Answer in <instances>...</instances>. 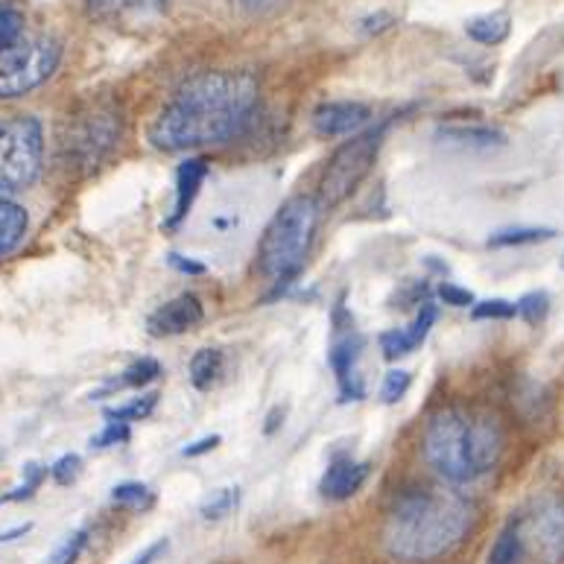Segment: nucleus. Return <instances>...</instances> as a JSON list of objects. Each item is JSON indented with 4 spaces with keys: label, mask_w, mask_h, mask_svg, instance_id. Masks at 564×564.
Returning <instances> with one entry per match:
<instances>
[{
    "label": "nucleus",
    "mask_w": 564,
    "mask_h": 564,
    "mask_svg": "<svg viewBox=\"0 0 564 564\" xmlns=\"http://www.w3.org/2000/svg\"><path fill=\"white\" fill-rule=\"evenodd\" d=\"M371 120V109L362 102L354 100H334L322 102L319 109L313 111V129L322 138H343L360 132Z\"/></svg>",
    "instance_id": "obj_12"
},
{
    "label": "nucleus",
    "mask_w": 564,
    "mask_h": 564,
    "mask_svg": "<svg viewBox=\"0 0 564 564\" xmlns=\"http://www.w3.org/2000/svg\"><path fill=\"white\" fill-rule=\"evenodd\" d=\"M518 523L523 553L539 558L541 564L564 562V503L562 500H541L530 514Z\"/></svg>",
    "instance_id": "obj_9"
},
{
    "label": "nucleus",
    "mask_w": 564,
    "mask_h": 564,
    "mask_svg": "<svg viewBox=\"0 0 564 564\" xmlns=\"http://www.w3.org/2000/svg\"><path fill=\"white\" fill-rule=\"evenodd\" d=\"M562 267H564V254H562Z\"/></svg>",
    "instance_id": "obj_42"
},
{
    "label": "nucleus",
    "mask_w": 564,
    "mask_h": 564,
    "mask_svg": "<svg viewBox=\"0 0 564 564\" xmlns=\"http://www.w3.org/2000/svg\"><path fill=\"white\" fill-rule=\"evenodd\" d=\"M474 506L454 491H406L389 509L383 544L398 562H433L468 535Z\"/></svg>",
    "instance_id": "obj_2"
},
{
    "label": "nucleus",
    "mask_w": 564,
    "mask_h": 564,
    "mask_svg": "<svg viewBox=\"0 0 564 564\" xmlns=\"http://www.w3.org/2000/svg\"><path fill=\"white\" fill-rule=\"evenodd\" d=\"M380 138H383V129L362 132V135L343 143V147L330 155L328 167H325V176H322V187H319L322 205L334 208V205L346 203L348 196L360 187V182L369 176L371 164H375V159H378Z\"/></svg>",
    "instance_id": "obj_8"
},
{
    "label": "nucleus",
    "mask_w": 564,
    "mask_h": 564,
    "mask_svg": "<svg viewBox=\"0 0 564 564\" xmlns=\"http://www.w3.org/2000/svg\"><path fill=\"white\" fill-rule=\"evenodd\" d=\"M471 316L474 319H512V316H518V311H514V302H506V299H489V302L474 304Z\"/></svg>",
    "instance_id": "obj_32"
},
{
    "label": "nucleus",
    "mask_w": 564,
    "mask_h": 564,
    "mask_svg": "<svg viewBox=\"0 0 564 564\" xmlns=\"http://www.w3.org/2000/svg\"><path fill=\"white\" fill-rule=\"evenodd\" d=\"M132 0H85V12L91 21H100V24H109L115 18H120L123 12H129Z\"/></svg>",
    "instance_id": "obj_29"
},
{
    "label": "nucleus",
    "mask_w": 564,
    "mask_h": 564,
    "mask_svg": "<svg viewBox=\"0 0 564 564\" xmlns=\"http://www.w3.org/2000/svg\"><path fill=\"white\" fill-rule=\"evenodd\" d=\"M120 135H123L120 102L111 97H97L70 120L68 135H65V155L74 167L91 173L118 150Z\"/></svg>",
    "instance_id": "obj_5"
},
{
    "label": "nucleus",
    "mask_w": 564,
    "mask_h": 564,
    "mask_svg": "<svg viewBox=\"0 0 564 564\" xmlns=\"http://www.w3.org/2000/svg\"><path fill=\"white\" fill-rule=\"evenodd\" d=\"M410 375L401 369L389 371L387 378H383V387H380V398H383V404H398L401 398L406 395V389H410Z\"/></svg>",
    "instance_id": "obj_31"
},
{
    "label": "nucleus",
    "mask_w": 564,
    "mask_h": 564,
    "mask_svg": "<svg viewBox=\"0 0 564 564\" xmlns=\"http://www.w3.org/2000/svg\"><path fill=\"white\" fill-rule=\"evenodd\" d=\"M111 503L120 506V509H135V512H143L155 503L152 491L143 486V482H120L111 489Z\"/></svg>",
    "instance_id": "obj_23"
},
{
    "label": "nucleus",
    "mask_w": 564,
    "mask_h": 564,
    "mask_svg": "<svg viewBox=\"0 0 564 564\" xmlns=\"http://www.w3.org/2000/svg\"><path fill=\"white\" fill-rule=\"evenodd\" d=\"M322 208L325 205L311 194L293 196L279 208V214L270 219L263 231L261 246H258V270L267 281L275 284V295L302 272L311 246L319 231Z\"/></svg>",
    "instance_id": "obj_4"
},
{
    "label": "nucleus",
    "mask_w": 564,
    "mask_h": 564,
    "mask_svg": "<svg viewBox=\"0 0 564 564\" xmlns=\"http://www.w3.org/2000/svg\"><path fill=\"white\" fill-rule=\"evenodd\" d=\"M155 404H159V395H155V392H150V395L135 398V401H129V404H123V406H111V410H106V419H111V422H127V424L141 422V419L152 415Z\"/></svg>",
    "instance_id": "obj_25"
},
{
    "label": "nucleus",
    "mask_w": 564,
    "mask_h": 564,
    "mask_svg": "<svg viewBox=\"0 0 564 564\" xmlns=\"http://www.w3.org/2000/svg\"><path fill=\"white\" fill-rule=\"evenodd\" d=\"M261 83L252 70H203L178 85L152 120L150 143L161 152L214 147L237 138L252 120Z\"/></svg>",
    "instance_id": "obj_1"
},
{
    "label": "nucleus",
    "mask_w": 564,
    "mask_h": 564,
    "mask_svg": "<svg viewBox=\"0 0 564 564\" xmlns=\"http://www.w3.org/2000/svg\"><path fill=\"white\" fill-rule=\"evenodd\" d=\"M556 231L553 228H532V226H518V228H500L489 237L491 249H509V246H530V243H544L553 240Z\"/></svg>",
    "instance_id": "obj_19"
},
{
    "label": "nucleus",
    "mask_w": 564,
    "mask_h": 564,
    "mask_svg": "<svg viewBox=\"0 0 564 564\" xmlns=\"http://www.w3.org/2000/svg\"><path fill=\"white\" fill-rule=\"evenodd\" d=\"M164 550H167V539H159L155 544H150V547L143 550L141 556H135L129 564H152L155 558L161 556V553H164Z\"/></svg>",
    "instance_id": "obj_41"
},
{
    "label": "nucleus",
    "mask_w": 564,
    "mask_h": 564,
    "mask_svg": "<svg viewBox=\"0 0 564 564\" xmlns=\"http://www.w3.org/2000/svg\"><path fill=\"white\" fill-rule=\"evenodd\" d=\"M246 15H270L275 9L286 7L290 0H237Z\"/></svg>",
    "instance_id": "obj_37"
},
{
    "label": "nucleus",
    "mask_w": 564,
    "mask_h": 564,
    "mask_svg": "<svg viewBox=\"0 0 564 564\" xmlns=\"http://www.w3.org/2000/svg\"><path fill=\"white\" fill-rule=\"evenodd\" d=\"M159 375H161L159 362L152 360V357H141V360L132 362L127 371H120V378L111 380L109 387H106V392H111V389H141L147 387V383H152Z\"/></svg>",
    "instance_id": "obj_20"
},
{
    "label": "nucleus",
    "mask_w": 564,
    "mask_h": 564,
    "mask_svg": "<svg viewBox=\"0 0 564 564\" xmlns=\"http://www.w3.org/2000/svg\"><path fill=\"white\" fill-rule=\"evenodd\" d=\"M362 351V337L354 330V325L348 322V328H339L334 334V346H330V369L337 375L339 395L343 401H362L366 398V389H362L360 371H357V360H360Z\"/></svg>",
    "instance_id": "obj_10"
},
{
    "label": "nucleus",
    "mask_w": 564,
    "mask_h": 564,
    "mask_svg": "<svg viewBox=\"0 0 564 564\" xmlns=\"http://www.w3.org/2000/svg\"><path fill=\"white\" fill-rule=\"evenodd\" d=\"M129 442V424L127 422H111L102 427V433L91 436V447H111V445H123Z\"/></svg>",
    "instance_id": "obj_34"
},
{
    "label": "nucleus",
    "mask_w": 564,
    "mask_h": 564,
    "mask_svg": "<svg viewBox=\"0 0 564 564\" xmlns=\"http://www.w3.org/2000/svg\"><path fill=\"white\" fill-rule=\"evenodd\" d=\"M79 471H83V459L76 454H65L56 465H51V477L59 486H70V482L79 477Z\"/></svg>",
    "instance_id": "obj_33"
},
{
    "label": "nucleus",
    "mask_w": 564,
    "mask_h": 564,
    "mask_svg": "<svg viewBox=\"0 0 564 564\" xmlns=\"http://www.w3.org/2000/svg\"><path fill=\"white\" fill-rule=\"evenodd\" d=\"M167 7L170 0H132L129 12H138V15H161Z\"/></svg>",
    "instance_id": "obj_39"
},
{
    "label": "nucleus",
    "mask_w": 564,
    "mask_h": 564,
    "mask_svg": "<svg viewBox=\"0 0 564 564\" xmlns=\"http://www.w3.org/2000/svg\"><path fill=\"white\" fill-rule=\"evenodd\" d=\"M223 375H226V354L219 348H199L191 357V383L199 392H208V389L217 387Z\"/></svg>",
    "instance_id": "obj_17"
},
{
    "label": "nucleus",
    "mask_w": 564,
    "mask_h": 564,
    "mask_svg": "<svg viewBox=\"0 0 564 564\" xmlns=\"http://www.w3.org/2000/svg\"><path fill=\"white\" fill-rule=\"evenodd\" d=\"M438 299L451 307H471L474 304V293L471 290H465V286L456 284H442L438 286Z\"/></svg>",
    "instance_id": "obj_35"
},
{
    "label": "nucleus",
    "mask_w": 564,
    "mask_h": 564,
    "mask_svg": "<svg viewBox=\"0 0 564 564\" xmlns=\"http://www.w3.org/2000/svg\"><path fill=\"white\" fill-rule=\"evenodd\" d=\"M438 138L447 147H463V150H497V147H506L503 132L491 127H465V123H456V127L438 129Z\"/></svg>",
    "instance_id": "obj_15"
},
{
    "label": "nucleus",
    "mask_w": 564,
    "mask_h": 564,
    "mask_svg": "<svg viewBox=\"0 0 564 564\" xmlns=\"http://www.w3.org/2000/svg\"><path fill=\"white\" fill-rule=\"evenodd\" d=\"M422 447L442 480L465 486L495 468L503 451V430L491 415L442 410L427 422Z\"/></svg>",
    "instance_id": "obj_3"
},
{
    "label": "nucleus",
    "mask_w": 564,
    "mask_h": 564,
    "mask_svg": "<svg viewBox=\"0 0 564 564\" xmlns=\"http://www.w3.org/2000/svg\"><path fill=\"white\" fill-rule=\"evenodd\" d=\"M465 33H468L471 42L497 47V44H503L509 39V33H512V15L506 9L486 12V15H474L471 21H465Z\"/></svg>",
    "instance_id": "obj_16"
},
{
    "label": "nucleus",
    "mask_w": 564,
    "mask_h": 564,
    "mask_svg": "<svg viewBox=\"0 0 564 564\" xmlns=\"http://www.w3.org/2000/svg\"><path fill=\"white\" fill-rule=\"evenodd\" d=\"M514 311L521 316L523 322H530V325H539V322L547 319L550 313V295L544 290H535V293L521 295L518 302H514Z\"/></svg>",
    "instance_id": "obj_27"
},
{
    "label": "nucleus",
    "mask_w": 564,
    "mask_h": 564,
    "mask_svg": "<svg viewBox=\"0 0 564 564\" xmlns=\"http://www.w3.org/2000/svg\"><path fill=\"white\" fill-rule=\"evenodd\" d=\"M26 15L24 9L12 0H0V51H7L24 35Z\"/></svg>",
    "instance_id": "obj_22"
},
{
    "label": "nucleus",
    "mask_w": 564,
    "mask_h": 564,
    "mask_svg": "<svg viewBox=\"0 0 564 564\" xmlns=\"http://www.w3.org/2000/svg\"><path fill=\"white\" fill-rule=\"evenodd\" d=\"M380 351L387 360H398V357H406V354L415 351V343L410 339V334L401 328L387 330V334H380Z\"/></svg>",
    "instance_id": "obj_30"
},
{
    "label": "nucleus",
    "mask_w": 564,
    "mask_h": 564,
    "mask_svg": "<svg viewBox=\"0 0 564 564\" xmlns=\"http://www.w3.org/2000/svg\"><path fill=\"white\" fill-rule=\"evenodd\" d=\"M217 445H219V436L214 433V436H205V438H199V442H194V445H187L185 451H182V456L194 459V456H203V454H208V451H214Z\"/></svg>",
    "instance_id": "obj_40"
},
{
    "label": "nucleus",
    "mask_w": 564,
    "mask_h": 564,
    "mask_svg": "<svg viewBox=\"0 0 564 564\" xmlns=\"http://www.w3.org/2000/svg\"><path fill=\"white\" fill-rule=\"evenodd\" d=\"M167 263L176 272H182V275H205V263L191 261V258H185V254H176V252L167 254Z\"/></svg>",
    "instance_id": "obj_38"
},
{
    "label": "nucleus",
    "mask_w": 564,
    "mask_h": 564,
    "mask_svg": "<svg viewBox=\"0 0 564 564\" xmlns=\"http://www.w3.org/2000/svg\"><path fill=\"white\" fill-rule=\"evenodd\" d=\"M523 556V544H521V535H518V523H509L497 541L491 544L489 550V564H521Z\"/></svg>",
    "instance_id": "obj_21"
},
{
    "label": "nucleus",
    "mask_w": 564,
    "mask_h": 564,
    "mask_svg": "<svg viewBox=\"0 0 564 564\" xmlns=\"http://www.w3.org/2000/svg\"><path fill=\"white\" fill-rule=\"evenodd\" d=\"M65 44L56 35H21L0 51V100H21L42 88L62 65Z\"/></svg>",
    "instance_id": "obj_7"
},
{
    "label": "nucleus",
    "mask_w": 564,
    "mask_h": 564,
    "mask_svg": "<svg viewBox=\"0 0 564 564\" xmlns=\"http://www.w3.org/2000/svg\"><path fill=\"white\" fill-rule=\"evenodd\" d=\"M205 176H208V164L205 159H187L176 173V205H173V214L164 223L167 231H176L182 223L187 219L191 208H194V199L199 196V187H203Z\"/></svg>",
    "instance_id": "obj_13"
},
{
    "label": "nucleus",
    "mask_w": 564,
    "mask_h": 564,
    "mask_svg": "<svg viewBox=\"0 0 564 564\" xmlns=\"http://www.w3.org/2000/svg\"><path fill=\"white\" fill-rule=\"evenodd\" d=\"M392 24H395V15H392V12H375V15L360 18V33L380 35V33H387Z\"/></svg>",
    "instance_id": "obj_36"
},
{
    "label": "nucleus",
    "mask_w": 564,
    "mask_h": 564,
    "mask_svg": "<svg viewBox=\"0 0 564 564\" xmlns=\"http://www.w3.org/2000/svg\"><path fill=\"white\" fill-rule=\"evenodd\" d=\"M240 503V489L237 486H226V489H217L212 491V497L203 503V518L205 521H223L226 514H231Z\"/></svg>",
    "instance_id": "obj_24"
},
{
    "label": "nucleus",
    "mask_w": 564,
    "mask_h": 564,
    "mask_svg": "<svg viewBox=\"0 0 564 564\" xmlns=\"http://www.w3.org/2000/svg\"><path fill=\"white\" fill-rule=\"evenodd\" d=\"M26 228H30V217L24 208L12 199H0V258L18 249Z\"/></svg>",
    "instance_id": "obj_18"
},
{
    "label": "nucleus",
    "mask_w": 564,
    "mask_h": 564,
    "mask_svg": "<svg viewBox=\"0 0 564 564\" xmlns=\"http://www.w3.org/2000/svg\"><path fill=\"white\" fill-rule=\"evenodd\" d=\"M203 302L194 293H182L152 313L150 319H147V330H150V337L159 339L178 337V334L196 328L203 322Z\"/></svg>",
    "instance_id": "obj_11"
},
{
    "label": "nucleus",
    "mask_w": 564,
    "mask_h": 564,
    "mask_svg": "<svg viewBox=\"0 0 564 564\" xmlns=\"http://www.w3.org/2000/svg\"><path fill=\"white\" fill-rule=\"evenodd\" d=\"M44 164V129L33 115L0 120V199L35 185Z\"/></svg>",
    "instance_id": "obj_6"
},
{
    "label": "nucleus",
    "mask_w": 564,
    "mask_h": 564,
    "mask_svg": "<svg viewBox=\"0 0 564 564\" xmlns=\"http://www.w3.org/2000/svg\"><path fill=\"white\" fill-rule=\"evenodd\" d=\"M47 474H51V468H44V465H35V463L26 465L24 482H21V486H15V489L9 491V495H0V506L18 503V500H30V497L35 495V489H39L44 480H47Z\"/></svg>",
    "instance_id": "obj_26"
},
{
    "label": "nucleus",
    "mask_w": 564,
    "mask_h": 564,
    "mask_svg": "<svg viewBox=\"0 0 564 564\" xmlns=\"http://www.w3.org/2000/svg\"><path fill=\"white\" fill-rule=\"evenodd\" d=\"M369 480V463H354V459H337L328 465V471L322 477L319 491L328 500H348L362 489V482Z\"/></svg>",
    "instance_id": "obj_14"
},
{
    "label": "nucleus",
    "mask_w": 564,
    "mask_h": 564,
    "mask_svg": "<svg viewBox=\"0 0 564 564\" xmlns=\"http://www.w3.org/2000/svg\"><path fill=\"white\" fill-rule=\"evenodd\" d=\"M85 547H88V530H74L70 535L62 539L59 547L53 550L47 564H76Z\"/></svg>",
    "instance_id": "obj_28"
}]
</instances>
